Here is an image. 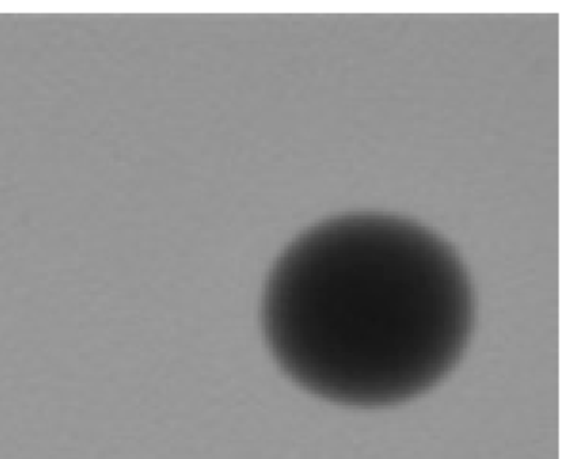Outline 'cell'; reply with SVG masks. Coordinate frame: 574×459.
<instances>
[{"label": "cell", "instance_id": "6da1fadb", "mask_svg": "<svg viewBox=\"0 0 574 459\" xmlns=\"http://www.w3.org/2000/svg\"><path fill=\"white\" fill-rule=\"evenodd\" d=\"M472 284L458 252L394 214L356 212L312 225L272 266L261 323L298 387L356 409L426 395L472 337Z\"/></svg>", "mask_w": 574, "mask_h": 459}]
</instances>
